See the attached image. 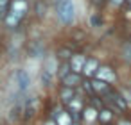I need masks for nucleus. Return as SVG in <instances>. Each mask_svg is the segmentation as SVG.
Segmentation results:
<instances>
[{"label": "nucleus", "instance_id": "1", "mask_svg": "<svg viewBox=\"0 0 131 125\" xmlns=\"http://www.w3.org/2000/svg\"><path fill=\"white\" fill-rule=\"evenodd\" d=\"M27 9H29V6L25 0H13L9 6V13L6 15V23L9 27H16L20 23V20L25 16Z\"/></svg>", "mask_w": 131, "mask_h": 125}, {"label": "nucleus", "instance_id": "2", "mask_svg": "<svg viewBox=\"0 0 131 125\" xmlns=\"http://www.w3.org/2000/svg\"><path fill=\"white\" fill-rule=\"evenodd\" d=\"M56 15L63 23H72L75 20V6L72 0H56Z\"/></svg>", "mask_w": 131, "mask_h": 125}, {"label": "nucleus", "instance_id": "3", "mask_svg": "<svg viewBox=\"0 0 131 125\" xmlns=\"http://www.w3.org/2000/svg\"><path fill=\"white\" fill-rule=\"evenodd\" d=\"M106 98V104H110V109L115 113V111H118V113H122V111H126V107H127V102H126V98L120 95V93H117L115 89H111L108 95H104Z\"/></svg>", "mask_w": 131, "mask_h": 125}, {"label": "nucleus", "instance_id": "4", "mask_svg": "<svg viewBox=\"0 0 131 125\" xmlns=\"http://www.w3.org/2000/svg\"><path fill=\"white\" fill-rule=\"evenodd\" d=\"M52 120L56 121V125H72L74 123L72 114L68 113V109H63V107H56L54 109Z\"/></svg>", "mask_w": 131, "mask_h": 125}, {"label": "nucleus", "instance_id": "5", "mask_svg": "<svg viewBox=\"0 0 131 125\" xmlns=\"http://www.w3.org/2000/svg\"><path fill=\"white\" fill-rule=\"evenodd\" d=\"M15 82H16V86H18V89L24 93V91H27L29 88H31V75H29V72H25V70H16V73H15Z\"/></svg>", "mask_w": 131, "mask_h": 125}, {"label": "nucleus", "instance_id": "6", "mask_svg": "<svg viewBox=\"0 0 131 125\" xmlns=\"http://www.w3.org/2000/svg\"><path fill=\"white\" fill-rule=\"evenodd\" d=\"M84 63H86V55H83V54H75V55H72L70 57V70L74 72V73H83V68H84Z\"/></svg>", "mask_w": 131, "mask_h": 125}, {"label": "nucleus", "instance_id": "7", "mask_svg": "<svg viewBox=\"0 0 131 125\" xmlns=\"http://www.w3.org/2000/svg\"><path fill=\"white\" fill-rule=\"evenodd\" d=\"M90 84H92L93 93H99V95H108V93L111 91V84H108V82H104V80H101V79H97V77H93V79L90 80Z\"/></svg>", "mask_w": 131, "mask_h": 125}, {"label": "nucleus", "instance_id": "8", "mask_svg": "<svg viewBox=\"0 0 131 125\" xmlns=\"http://www.w3.org/2000/svg\"><path fill=\"white\" fill-rule=\"evenodd\" d=\"M61 82H63V86H65V88H72V89H75L77 86H81V84H83V75L70 72L65 79H61Z\"/></svg>", "mask_w": 131, "mask_h": 125}, {"label": "nucleus", "instance_id": "9", "mask_svg": "<svg viewBox=\"0 0 131 125\" xmlns=\"http://www.w3.org/2000/svg\"><path fill=\"white\" fill-rule=\"evenodd\" d=\"M95 77H97V79H101V80H104V82H108V84L115 82V72H113L110 66H99V70H97Z\"/></svg>", "mask_w": 131, "mask_h": 125}, {"label": "nucleus", "instance_id": "10", "mask_svg": "<svg viewBox=\"0 0 131 125\" xmlns=\"http://www.w3.org/2000/svg\"><path fill=\"white\" fill-rule=\"evenodd\" d=\"M97 70H99V63L95 59H92V57H86V63H84V68H83L81 75H84V77H95Z\"/></svg>", "mask_w": 131, "mask_h": 125}, {"label": "nucleus", "instance_id": "11", "mask_svg": "<svg viewBox=\"0 0 131 125\" xmlns=\"http://www.w3.org/2000/svg\"><path fill=\"white\" fill-rule=\"evenodd\" d=\"M83 120L84 121H88V123H93V121H99L97 120V114H99V109H95V107H92V105H88V107H83Z\"/></svg>", "mask_w": 131, "mask_h": 125}, {"label": "nucleus", "instance_id": "12", "mask_svg": "<svg viewBox=\"0 0 131 125\" xmlns=\"http://www.w3.org/2000/svg\"><path fill=\"white\" fill-rule=\"evenodd\" d=\"M111 118H113V111H111V109H99L97 120H99L101 123H104V125H110Z\"/></svg>", "mask_w": 131, "mask_h": 125}, {"label": "nucleus", "instance_id": "13", "mask_svg": "<svg viewBox=\"0 0 131 125\" xmlns=\"http://www.w3.org/2000/svg\"><path fill=\"white\" fill-rule=\"evenodd\" d=\"M59 95H61V102H63V104H68V102L75 96V91H74L72 88H65V86H63L61 91H59Z\"/></svg>", "mask_w": 131, "mask_h": 125}, {"label": "nucleus", "instance_id": "14", "mask_svg": "<svg viewBox=\"0 0 131 125\" xmlns=\"http://www.w3.org/2000/svg\"><path fill=\"white\" fill-rule=\"evenodd\" d=\"M70 72H72V70H70V64H67V63H63V64L59 66V70L56 72V75H58L59 79H65V77H67V75H68Z\"/></svg>", "mask_w": 131, "mask_h": 125}, {"label": "nucleus", "instance_id": "15", "mask_svg": "<svg viewBox=\"0 0 131 125\" xmlns=\"http://www.w3.org/2000/svg\"><path fill=\"white\" fill-rule=\"evenodd\" d=\"M9 6H11L9 0H0V16H6L9 13Z\"/></svg>", "mask_w": 131, "mask_h": 125}, {"label": "nucleus", "instance_id": "16", "mask_svg": "<svg viewBox=\"0 0 131 125\" xmlns=\"http://www.w3.org/2000/svg\"><path fill=\"white\" fill-rule=\"evenodd\" d=\"M117 125H131V121H126V120H120Z\"/></svg>", "mask_w": 131, "mask_h": 125}, {"label": "nucleus", "instance_id": "17", "mask_svg": "<svg viewBox=\"0 0 131 125\" xmlns=\"http://www.w3.org/2000/svg\"><path fill=\"white\" fill-rule=\"evenodd\" d=\"M111 2H113V4H115V6H120V4H122V2H124V0H111Z\"/></svg>", "mask_w": 131, "mask_h": 125}, {"label": "nucleus", "instance_id": "18", "mask_svg": "<svg viewBox=\"0 0 131 125\" xmlns=\"http://www.w3.org/2000/svg\"><path fill=\"white\" fill-rule=\"evenodd\" d=\"M45 125H56V121L54 120H49V121H45Z\"/></svg>", "mask_w": 131, "mask_h": 125}, {"label": "nucleus", "instance_id": "19", "mask_svg": "<svg viewBox=\"0 0 131 125\" xmlns=\"http://www.w3.org/2000/svg\"><path fill=\"white\" fill-rule=\"evenodd\" d=\"M72 125H79V123H72Z\"/></svg>", "mask_w": 131, "mask_h": 125}, {"label": "nucleus", "instance_id": "20", "mask_svg": "<svg viewBox=\"0 0 131 125\" xmlns=\"http://www.w3.org/2000/svg\"><path fill=\"white\" fill-rule=\"evenodd\" d=\"M95 2H101V0H95Z\"/></svg>", "mask_w": 131, "mask_h": 125}, {"label": "nucleus", "instance_id": "21", "mask_svg": "<svg viewBox=\"0 0 131 125\" xmlns=\"http://www.w3.org/2000/svg\"><path fill=\"white\" fill-rule=\"evenodd\" d=\"M129 4H131V0H129Z\"/></svg>", "mask_w": 131, "mask_h": 125}]
</instances>
